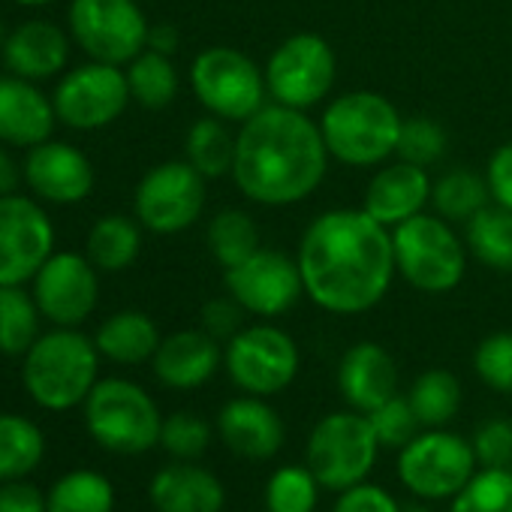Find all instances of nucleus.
Segmentation results:
<instances>
[{
    "label": "nucleus",
    "mask_w": 512,
    "mask_h": 512,
    "mask_svg": "<svg viewBox=\"0 0 512 512\" xmlns=\"http://www.w3.org/2000/svg\"><path fill=\"white\" fill-rule=\"evenodd\" d=\"M7 25H4V19H0V49H4V43H7Z\"/></svg>",
    "instance_id": "52"
},
{
    "label": "nucleus",
    "mask_w": 512,
    "mask_h": 512,
    "mask_svg": "<svg viewBox=\"0 0 512 512\" xmlns=\"http://www.w3.org/2000/svg\"><path fill=\"white\" fill-rule=\"evenodd\" d=\"M13 4L28 7V10H40V7H52V4H58V0H13Z\"/></svg>",
    "instance_id": "50"
},
{
    "label": "nucleus",
    "mask_w": 512,
    "mask_h": 512,
    "mask_svg": "<svg viewBox=\"0 0 512 512\" xmlns=\"http://www.w3.org/2000/svg\"><path fill=\"white\" fill-rule=\"evenodd\" d=\"M208 178H202L187 160H166L151 166L133 193V217L154 235H178L190 229L202 208Z\"/></svg>",
    "instance_id": "14"
},
{
    "label": "nucleus",
    "mask_w": 512,
    "mask_h": 512,
    "mask_svg": "<svg viewBox=\"0 0 512 512\" xmlns=\"http://www.w3.org/2000/svg\"><path fill=\"white\" fill-rule=\"evenodd\" d=\"M217 437L244 461H272L287 443V425L281 413L260 395H238L217 413Z\"/></svg>",
    "instance_id": "19"
},
{
    "label": "nucleus",
    "mask_w": 512,
    "mask_h": 512,
    "mask_svg": "<svg viewBox=\"0 0 512 512\" xmlns=\"http://www.w3.org/2000/svg\"><path fill=\"white\" fill-rule=\"evenodd\" d=\"M82 410L91 440L112 455H145L160 446L163 413L151 392L127 377H103Z\"/></svg>",
    "instance_id": "5"
},
{
    "label": "nucleus",
    "mask_w": 512,
    "mask_h": 512,
    "mask_svg": "<svg viewBox=\"0 0 512 512\" xmlns=\"http://www.w3.org/2000/svg\"><path fill=\"white\" fill-rule=\"evenodd\" d=\"M329 148L308 112L266 103L235 133V187L260 205H296L326 178Z\"/></svg>",
    "instance_id": "2"
},
{
    "label": "nucleus",
    "mask_w": 512,
    "mask_h": 512,
    "mask_svg": "<svg viewBox=\"0 0 512 512\" xmlns=\"http://www.w3.org/2000/svg\"><path fill=\"white\" fill-rule=\"evenodd\" d=\"M223 284L247 314L263 320L287 314L305 296L299 263L275 247H260L244 263L223 269Z\"/></svg>",
    "instance_id": "17"
},
{
    "label": "nucleus",
    "mask_w": 512,
    "mask_h": 512,
    "mask_svg": "<svg viewBox=\"0 0 512 512\" xmlns=\"http://www.w3.org/2000/svg\"><path fill=\"white\" fill-rule=\"evenodd\" d=\"M464 244L485 269L512 275V211L485 205L464 223Z\"/></svg>",
    "instance_id": "29"
},
{
    "label": "nucleus",
    "mask_w": 512,
    "mask_h": 512,
    "mask_svg": "<svg viewBox=\"0 0 512 512\" xmlns=\"http://www.w3.org/2000/svg\"><path fill=\"white\" fill-rule=\"evenodd\" d=\"M190 88L208 115L235 124H244L269 103L266 70L232 46L202 49L190 64Z\"/></svg>",
    "instance_id": "9"
},
{
    "label": "nucleus",
    "mask_w": 512,
    "mask_h": 512,
    "mask_svg": "<svg viewBox=\"0 0 512 512\" xmlns=\"http://www.w3.org/2000/svg\"><path fill=\"white\" fill-rule=\"evenodd\" d=\"M55 253V223L37 196H0V287H28Z\"/></svg>",
    "instance_id": "15"
},
{
    "label": "nucleus",
    "mask_w": 512,
    "mask_h": 512,
    "mask_svg": "<svg viewBox=\"0 0 512 512\" xmlns=\"http://www.w3.org/2000/svg\"><path fill=\"white\" fill-rule=\"evenodd\" d=\"M214 431L208 419H202L199 413L190 410H178L172 416H163V428H160V446L172 461H199L211 440Z\"/></svg>",
    "instance_id": "39"
},
{
    "label": "nucleus",
    "mask_w": 512,
    "mask_h": 512,
    "mask_svg": "<svg viewBox=\"0 0 512 512\" xmlns=\"http://www.w3.org/2000/svg\"><path fill=\"white\" fill-rule=\"evenodd\" d=\"M25 184L22 175V163L13 157V151L7 145H0V196L7 193H19V187Z\"/></svg>",
    "instance_id": "48"
},
{
    "label": "nucleus",
    "mask_w": 512,
    "mask_h": 512,
    "mask_svg": "<svg viewBox=\"0 0 512 512\" xmlns=\"http://www.w3.org/2000/svg\"><path fill=\"white\" fill-rule=\"evenodd\" d=\"M46 458L43 428L22 413L0 410V482L28 479Z\"/></svg>",
    "instance_id": "28"
},
{
    "label": "nucleus",
    "mask_w": 512,
    "mask_h": 512,
    "mask_svg": "<svg viewBox=\"0 0 512 512\" xmlns=\"http://www.w3.org/2000/svg\"><path fill=\"white\" fill-rule=\"evenodd\" d=\"M100 350L82 329L52 326L22 356V383L28 398L49 410L67 413L88 401L100 383Z\"/></svg>",
    "instance_id": "3"
},
{
    "label": "nucleus",
    "mask_w": 512,
    "mask_h": 512,
    "mask_svg": "<svg viewBox=\"0 0 512 512\" xmlns=\"http://www.w3.org/2000/svg\"><path fill=\"white\" fill-rule=\"evenodd\" d=\"M446 145H449V136H446L443 124H437L428 115H413V118H404V124H401L395 157L428 169L437 160H443Z\"/></svg>",
    "instance_id": "40"
},
{
    "label": "nucleus",
    "mask_w": 512,
    "mask_h": 512,
    "mask_svg": "<svg viewBox=\"0 0 512 512\" xmlns=\"http://www.w3.org/2000/svg\"><path fill=\"white\" fill-rule=\"evenodd\" d=\"M127 85H130V97L133 103H139L142 109H166L175 103L178 97V70L172 64L169 55H160L154 49L139 52L127 67Z\"/></svg>",
    "instance_id": "36"
},
{
    "label": "nucleus",
    "mask_w": 512,
    "mask_h": 512,
    "mask_svg": "<svg viewBox=\"0 0 512 512\" xmlns=\"http://www.w3.org/2000/svg\"><path fill=\"white\" fill-rule=\"evenodd\" d=\"M184 160L208 181L232 175L235 133L226 127V121H220L214 115L193 121L187 136H184Z\"/></svg>",
    "instance_id": "32"
},
{
    "label": "nucleus",
    "mask_w": 512,
    "mask_h": 512,
    "mask_svg": "<svg viewBox=\"0 0 512 512\" xmlns=\"http://www.w3.org/2000/svg\"><path fill=\"white\" fill-rule=\"evenodd\" d=\"M485 181L491 202L512 211V142H503L485 166Z\"/></svg>",
    "instance_id": "46"
},
{
    "label": "nucleus",
    "mask_w": 512,
    "mask_h": 512,
    "mask_svg": "<svg viewBox=\"0 0 512 512\" xmlns=\"http://www.w3.org/2000/svg\"><path fill=\"white\" fill-rule=\"evenodd\" d=\"M205 244L208 253L214 256V263L223 269H232L244 263L247 256L260 250V229H256L253 217L241 208H223L208 220L205 229Z\"/></svg>",
    "instance_id": "35"
},
{
    "label": "nucleus",
    "mask_w": 512,
    "mask_h": 512,
    "mask_svg": "<svg viewBox=\"0 0 512 512\" xmlns=\"http://www.w3.org/2000/svg\"><path fill=\"white\" fill-rule=\"evenodd\" d=\"M58 124L52 94L40 82L22 79L16 73L0 76V145L7 148H34L52 139Z\"/></svg>",
    "instance_id": "21"
},
{
    "label": "nucleus",
    "mask_w": 512,
    "mask_h": 512,
    "mask_svg": "<svg viewBox=\"0 0 512 512\" xmlns=\"http://www.w3.org/2000/svg\"><path fill=\"white\" fill-rule=\"evenodd\" d=\"M160 341H163L160 329L145 311H118L106 317L94 332V344L100 356L127 368L151 362Z\"/></svg>",
    "instance_id": "26"
},
{
    "label": "nucleus",
    "mask_w": 512,
    "mask_h": 512,
    "mask_svg": "<svg viewBox=\"0 0 512 512\" xmlns=\"http://www.w3.org/2000/svg\"><path fill=\"white\" fill-rule=\"evenodd\" d=\"M223 365V347L205 329H181L160 341L151 368L154 377L175 392L202 389Z\"/></svg>",
    "instance_id": "23"
},
{
    "label": "nucleus",
    "mask_w": 512,
    "mask_h": 512,
    "mask_svg": "<svg viewBox=\"0 0 512 512\" xmlns=\"http://www.w3.org/2000/svg\"><path fill=\"white\" fill-rule=\"evenodd\" d=\"M395 470L401 485L428 503H449L479 470L473 443L449 428H422L398 449Z\"/></svg>",
    "instance_id": "8"
},
{
    "label": "nucleus",
    "mask_w": 512,
    "mask_h": 512,
    "mask_svg": "<svg viewBox=\"0 0 512 512\" xmlns=\"http://www.w3.org/2000/svg\"><path fill=\"white\" fill-rule=\"evenodd\" d=\"M73 52V37L61 25L49 19H28L7 34V43L0 49L7 73H16L31 82H49L67 73Z\"/></svg>",
    "instance_id": "20"
},
{
    "label": "nucleus",
    "mask_w": 512,
    "mask_h": 512,
    "mask_svg": "<svg viewBox=\"0 0 512 512\" xmlns=\"http://www.w3.org/2000/svg\"><path fill=\"white\" fill-rule=\"evenodd\" d=\"M142 223L127 214H103L88 229L85 253L100 272H124L142 253Z\"/></svg>",
    "instance_id": "27"
},
{
    "label": "nucleus",
    "mask_w": 512,
    "mask_h": 512,
    "mask_svg": "<svg viewBox=\"0 0 512 512\" xmlns=\"http://www.w3.org/2000/svg\"><path fill=\"white\" fill-rule=\"evenodd\" d=\"M148 49L172 58L178 52V31L172 25H166V22L163 25H151V31H148Z\"/></svg>",
    "instance_id": "49"
},
{
    "label": "nucleus",
    "mask_w": 512,
    "mask_h": 512,
    "mask_svg": "<svg viewBox=\"0 0 512 512\" xmlns=\"http://www.w3.org/2000/svg\"><path fill=\"white\" fill-rule=\"evenodd\" d=\"M383 446L374 434L368 413L353 407L326 413L308 434L305 464L323 485V491H347L365 482L380 458Z\"/></svg>",
    "instance_id": "7"
},
{
    "label": "nucleus",
    "mask_w": 512,
    "mask_h": 512,
    "mask_svg": "<svg viewBox=\"0 0 512 512\" xmlns=\"http://www.w3.org/2000/svg\"><path fill=\"white\" fill-rule=\"evenodd\" d=\"M473 371L488 389L512 395V332L482 338L473 350Z\"/></svg>",
    "instance_id": "41"
},
{
    "label": "nucleus",
    "mask_w": 512,
    "mask_h": 512,
    "mask_svg": "<svg viewBox=\"0 0 512 512\" xmlns=\"http://www.w3.org/2000/svg\"><path fill=\"white\" fill-rule=\"evenodd\" d=\"M28 287L46 323L79 329L97 311L100 269L88 260V253L55 250Z\"/></svg>",
    "instance_id": "16"
},
{
    "label": "nucleus",
    "mask_w": 512,
    "mask_h": 512,
    "mask_svg": "<svg viewBox=\"0 0 512 512\" xmlns=\"http://www.w3.org/2000/svg\"><path fill=\"white\" fill-rule=\"evenodd\" d=\"M0 512H46V491L28 479L0 482Z\"/></svg>",
    "instance_id": "47"
},
{
    "label": "nucleus",
    "mask_w": 512,
    "mask_h": 512,
    "mask_svg": "<svg viewBox=\"0 0 512 512\" xmlns=\"http://www.w3.org/2000/svg\"><path fill=\"white\" fill-rule=\"evenodd\" d=\"M43 335V311L31 287H0V356L22 359Z\"/></svg>",
    "instance_id": "31"
},
{
    "label": "nucleus",
    "mask_w": 512,
    "mask_h": 512,
    "mask_svg": "<svg viewBox=\"0 0 512 512\" xmlns=\"http://www.w3.org/2000/svg\"><path fill=\"white\" fill-rule=\"evenodd\" d=\"M431 205L434 214H440L449 223H467L473 214H479L485 205H491L488 181L476 169L455 166L443 172L431 187Z\"/></svg>",
    "instance_id": "33"
},
{
    "label": "nucleus",
    "mask_w": 512,
    "mask_h": 512,
    "mask_svg": "<svg viewBox=\"0 0 512 512\" xmlns=\"http://www.w3.org/2000/svg\"><path fill=\"white\" fill-rule=\"evenodd\" d=\"M338 392L347 407L359 413H371L398 395V365L392 353L377 341L353 344L338 365Z\"/></svg>",
    "instance_id": "24"
},
{
    "label": "nucleus",
    "mask_w": 512,
    "mask_h": 512,
    "mask_svg": "<svg viewBox=\"0 0 512 512\" xmlns=\"http://www.w3.org/2000/svg\"><path fill=\"white\" fill-rule=\"evenodd\" d=\"M404 512H434V509L428 506V500H419V503H410V506H404Z\"/></svg>",
    "instance_id": "51"
},
{
    "label": "nucleus",
    "mask_w": 512,
    "mask_h": 512,
    "mask_svg": "<svg viewBox=\"0 0 512 512\" xmlns=\"http://www.w3.org/2000/svg\"><path fill=\"white\" fill-rule=\"evenodd\" d=\"M338 79V58L317 34L287 37L266 64V85L272 103L308 112L320 106Z\"/></svg>",
    "instance_id": "13"
},
{
    "label": "nucleus",
    "mask_w": 512,
    "mask_h": 512,
    "mask_svg": "<svg viewBox=\"0 0 512 512\" xmlns=\"http://www.w3.org/2000/svg\"><path fill=\"white\" fill-rule=\"evenodd\" d=\"M368 419L374 425V434H377L380 446L383 449H395V452L401 446H407L422 431V425H419V419H416L407 395H392L389 401H383L380 407H374L368 413Z\"/></svg>",
    "instance_id": "42"
},
{
    "label": "nucleus",
    "mask_w": 512,
    "mask_h": 512,
    "mask_svg": "<svg viewBox=\"0 0 512 512\" xmlns=\"http://www.w3.org/2000/svg\"><path fill=\"white\" fill-rule=\"evenodd\" d=\"M479 467H512V419L491 416L470 437Z\"/></svg>",
    "instance_id": "43"
},
{
    "label": "nucleus",
    "mask_w": 512,
    "mask_h": 512,
    "mask_svg": "<svg viewBox=\"0 0 512 512\" xmlns=\"http://www.w3.org/2000/svg\"><path fill=\"white\" fill-rule=\"evenodd\" d=\"M118 494L106 473L76 467L46 491V512H115Z\"/></svg>",
    "instance_id": "30"
},
{
    "label": "nucleus",
    "mask_w": 512,
    "mask_h": 512,
    "mask_svg": "<svg viewBox=\"0 0 512 512\" xmlns=\"http://www.w3.org/2000/svg\"><path fill=\"white\" fill-rule=\"evenodd\" d=\"M431 187L434 181L428 169L407 160L383 163L365 187L362 208L386 229H395L398 223L425 211V205L431 202Z\"/></svg>",
    "instance_id": "22"
},
{
    "label": "nucleus",
    "mask_w": 512,
    "mask_h": 512,
    "mask_svg": "<svg viewBox=\"0 0 512 512\" xmlns=\"http://www.w3.org/2000/svg\"><path fill=\"white\" fill-rule=\"evenodd\" d=\"M22 175L40 202L49 205H79L91 196L97 172L91 157L61 139H46L25 151Z\"/></svg>",
    "instance_id": "18"
},
{
    "label": "nucleus",
    "mask_w": 512,
    "mask_h": 512,
    "mask_svg": "<svg viewBox=\"0 0 512 512\" xmlns=\"http://www.w3.org/2000/svg\"><path fill=\"white\" fill-rule=\"evenodd\" d=\"M323 485L308 464H281L263 488L266 512H317Z\"/></svg>",
    "instance_id": "37"
},
{
    "label": "nucleus",
    "mask_w": 512,
    "mask_h": 512,
    "mask_svg": "<svg viewBox=\"0 0 512 512\" xmlns=\"http://www.w3.org/2000/svg\"><path fill=\"white\" fill-rule=\"evenodd\" d=\"M407 398L422 428H446L458 416L464 392L452 371L428 368L413 380Z\"/></svg>",
    "instance_id": "34"
},
{
    "label": "nucleus",
    "mask_w": 512,
    "mask_h": 512,
    "mask_svg": "<svg viewBox=\"0 0 512 512\" xmlns=\"http://www.w3.org/2000/svg\"><path fill=\"white\" fill-rule=\"evenodd\" d=\"M398 275L419 293H452L467 272V244L440 214H416L392 229Z\"/></svg>",
    "instance_id": "6"
},
{
    "label": "nucleus",
    "mask_w": 512,
    "mask_h": 512,
    "mask_svg": "<svg viewBox=\"0 0 512 512\" xmlns=\"http://www.w3.org/2000/svg\"><path fill=\"white\" fill-rule=\"evenodd\" d=\"M401 112L377 91H347L320 115L329 157L344 166H383L398 151Z\"/></svg>",
    "instance_id": "4"
},
{
    "label": "nucleus",
    "mask_w": 512,
    "mask_h": 512,
    "mask_svg": "<svg viewBox=\"0 0 512 512\" xmlns=\"http://www.w3.org/2000/svg\"><path fill=\"white\" fill-rule=\"evenodd\" d=\"M332 512H404V506L398 503V497L392 491L365 479L347 491H338Z\"/></svg>",
    "instance_id": "44"
},
{
    "label": "nucleus",
    "mask_w": 512,
    "mask_h": 512,
    "mask_svg": "<svg viewBox=\"0 0 512 512\" xmlns=\"http://www.w3.org/2000/svg\"><path fill=\"white\" fill-rule=\"evenodd\" d=\"M67 31L88 61L127 67L148 49L151 22L139 0H70Z\"/></svg>",
    "instance_id": "11"
},
{
    "label": "nucleus",
    "mask_w": 512,
    "mask_h": 512,
    "mask_svg": "<svg viewBox=\"0 0 512 512\" xmlns=\"http://www.w3.org/2000/svg\"><path fill=\"white\" fill-rule=\"evenodd\" d=\"M446 512H512V467H479Z\"/></svg>",
    "instance_id": "38"
},
{
    "label": "nucleus",
    "mask_w": 512,
    "mask_h": 512,
    "mask_svg": "<svg viewBox=\"0 0 512 512\" xmlns=\"http://www.w3.org/2000/svg\"><path fill=\"white\" fill-rule=\"evenodd\" d=\"M154 512H223L226 488L199 461H169L148 482Z\"/></svg>",
    "instance_id": "25"
},
{
    "label": "nucleus",
    "mask_w": 512,
    "mask_h": 512,
    "mask_svg": "<svg viewBox=\"0 0 512 512\" xmlns=\"http://www.w3.org/2000/svg\"><path fill=\"white\" fill-rule=\"evenodd\" d=\"M52 103L58 124L79 133H94L115 124L133 103V97L124 67L85 61L82 67H73L58 79Z\"/></svg>",
    "instance_id": "12"
},
{
    "label": "nucleus",
    "mask_w": 512,
    "mask_h": 512,
    "mask_svg": "<svg viewBox=\"0 0 512 512\" xmlns=\"http://www.w3.org/2000/svg\"><path fill=\"white\" fill-rule=\"evenodd\" d=\"M296 263L305 296L338 317H356L377 308L398 269L392 229L365 208H332L302 235Z\"/></svg>",
    "instance_id": "1"
},
{
    "label": "nucleus",
    "mask_w": 512,
    "mask_h": 512,
    "mask_svg": "<svg viewBox=\"0 0 512 512\" xmlns=\"http://www.w3.org/2000/svg\"><path fill=\"white\" fill-rule=\"evenodd\" d=\"M299 365V344L290 332L272 323L244 326L235 338L223 344V368L232 386L244 395H281L299 377Z\"/></svg>",
    "instance_id": "10"
},
{
    "label": "nucleus",
    "mask_w": 512,
    "mask_h": 512,
    "mask_svg": "<svg viewBox=\"0 0 512 512\" xmlns=\"http://www.w3.org/2000/svg\"><path fill=\"white\" fill-rule=\"evenodd\" d=\"M244 308L232 299V296H223V299H211L205 308H202V329L217 338L220 344H226L229 338H235L241 329H244Z\"/></svg>",
    "instance_id": "45"
}]
</instances>
